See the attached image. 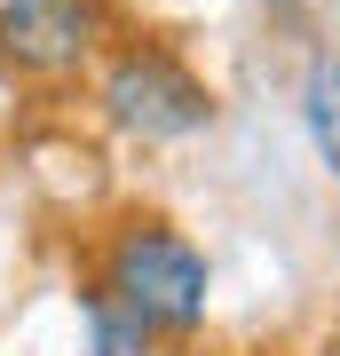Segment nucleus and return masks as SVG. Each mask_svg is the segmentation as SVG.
<instances>
[{"label": "nucleus", "mask_w": 340, "mask_h": 356, "mask_svg": "<svg viewBox=\"0 0 340 356\" xmlns=\"http://www.w3.org/2000/svg\"><path fill=\"white\" fill-rule=\"evenodd\" d=\"M103 285L119 293L151 332H198L206 301H214V269L206 254L166 222H127L103 245Z\"/></svg>", "instance_id": "1"}, {"label": "nucleus", "mask_w": 340, "mask_h": 356, "mask_svg": "<svg viewBox=\"0 0 340 356\" xmlns=\"http://www.w3.org/2000/svg\"><path fill=\"white\" fill-rule=\"evenodd\" d=\"M95 103H103V119H111L119 135H135V143H190L198 127H214V95H206L166 48L111 56Z\"/></svg>", "instance_id": "2"}, {"label": "nucleus", "mask_w": 340, "mask_h": 356, "mask_svg": "<svg viewBox=\"0 0 340 356\" xmlns=\"http://www.w3.org/2000/svg\"><path fill=\"white\" fill-rule=\"evenodd\" d=\"M103 48V0H0V64L63 79Z\"/></svg>", "instance_id": "3"}, {"label": "nucleus", "mask_w": 340, "mask_h": 356, "mask_svg": "<svg viewBox=\"0 0 340 356\" xmlns=\"http://www.w3.org/2000/svg\"><path fill=\"white\" fill-rule=\"evenodd\" d=\"M79 317H88V348H79V356H151V348H159V332L143 325L103 277L79 293Z\"/></svg>", "instance_id": "4"}, {"label": "nucleus", "mask_w": 340, "mask_h": 356, "mask_svg": "<svg viewBox=\"0 0 340 356\" xmlns=\"http://www.w3.org/2000/svg\"><path fill=\"white\" fill-rule=\"evenodd\" d=\"M309 143H316V159L340 175V95H332V79L309 88Z\"/></svg>", "instance_id": "5"}, {"label": "nucleus", "mask_w": 340, "mask_h": 356, "mask_svg": "<svg viewBox=\"0 0 340 356\" xmlns=\"http://www.w3.org/2000/svg\"><path fill=\"white\" fill-rule=\"evenodd\" d=\"M332 88H340V64H332Z\"/></svg>", "instance_id": "6"}]
</instances>
